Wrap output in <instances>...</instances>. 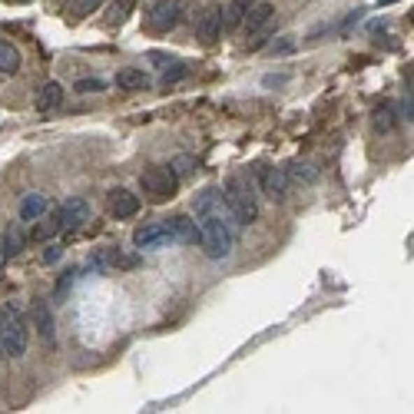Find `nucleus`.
Listing matches in <instances>:
<instances>
[{
  "mask_svg": "<svg viewBox=\"0 0 414 414\" xmlns=\"http://www.w3.org/2000/svg\"><path fill=\"white\" fill-rule=\"evenodd\" d=\"M196 222H199L202 252L209 259H226L232 252V242H236V219L215 189H206L196 199Z\"/></svg>",
  "mask_w": 414,
  "mask_h": 414,
  "instance_id": "1",
  "label": "nucleus"
},
{
  "mask_svg": "<svg viewBox=\"0 0 414 414\" xmlns=\"http://www.w3.org/2000/svg\"><path fill=\"white\" fill-rule=\"evenodd\" d=\"M222 199H226L229 213H232V219H236L238 226L255 222V215H259V189H255V183L245 173H236V176L226 179Z\"/></svg>",
  "mask_w": 414,
  "mask_h": 414,
  "instance_id": "2",
  "label": "nucleus"
},
{
  "mask_svg": "<svg viewBox=\"0 0 414 414\" xmlns=\"http://www.w3.org/2000/svg\"><path fill=\"white\" fill-rule=\"evenodd\" d=\"M0 345H3V355H10V358H24L27 355L30 328H27V318L20 315L17 305L0 308Z\"/></svg>",
  "mask_w": 414,
  "mask_h": 414,
  "instance_id": "3",
  "label": "nucleus"
},
{
  "mask_svg": "<svg viewBox=\"0 0 414 414\" xmlns=\"http://www.w3.org/2000/svg\"><path fill=\"white\" fill-rule=\"evenodd\" d=\"M139 189H143V196H150L152 202H166L176 196L179 176L169 166H150V169L139 173Z\"/></svg>",
  "mask_w": 414,
  "mask_h": 414,
  "instance_id": "4",
  "label": "nucleus"
},
{
  "mask_svg": "<svg viewBox=\"0 0 414 414\" xmlns=\"http://www.w3.org/2000/svg\"><path fill=\"white\" fill-rule=\"evenodd\" d=\"M183 10H186L183 0H156L150 7V13H146V27L156 30V34H169L183 20Z\"/></svg>",
  "mask_w": 414,
  "mask_h": 414,
  "instance_id": "5",
  "label": "nucleus"
},
{
  "mask_svg": "<svg viewBox=\"0 0 414 414\" xmlns=\"http://www.w3.org/2000/svg\"><path fill=\"white\" fill-rule=\"evenodd\" d=\"M169 242H173V236H169L166 222H146V226H139L136 232H133V245H136V249H146V252L166 249Z\"/></svg>",
  "mask_w": 414,
  "mask_h": 414,
  "instance_id": "6",
  "label": "nucleus"
},
{
  "mask_svg": "<svg viewBox=\"0 0 414 414\" xmlns=\"http://www.w3.org/2000/svg\"><path fill=\"white\" fill-rule=\"evenodd\" d=\"M87 219H90V202L80 199V196L66 199L60 209H57V226L60 229H80Z\"/></svg>",
  "mask_w": 414,
  "mask_h": 414,
  "instance_id": "7",
  "label": "nucleus"
},
{
  "mask_svg": "<svg viewBox=\"0 0 414 414\" xmlns=\"http://www.w3.org/2000/svg\"><path fill=\"white\" fill-rule=\"evenodd\" d=\"M196 37L202 43H215L222 37V7H206L196 20Z\"/></svg>",
  "mask_w": 414,
  "mask_h": 414,
  "instance_id": "8",
  "label": "nucleus"
},
{
  "mask_svg": "<svg viewBox=\"0 0 414 414\" xmlns=\"http://www.w3.org/2000/svg\"><path fill=\"white\" fill-rule=\"evenodd\" d=\"M106 209L110 215L116 219H133L139 213V196H133L129 189H113L110 196H106Z\"/></svg>",
  "mask_w": 414,
  "mask_h": 414,
  "instance_id": "9",
  "label": "nucleus"
},
{
  "mask_svg": "<svg viewBox=\"0 0 414 414\" xmlns=\"http://www.w3.org/2000/svg\"><path fill=\"white\" fill-rule=\"evenodd\" d=\"M166 229H169V236L173 242H186V245H196L199 242V222L192 219V215H173V219H163Z\"/></svg>",
  "mask_w": 414,
  "mask_h": 414,
  "instance_id": "10",
  "label": "nucleus"
},
{
  "mask_svg": "<svg viewBox=\"0 0 414 414\" xmlns=\"http://www.w3.org/2000/svg\"><path fill=\"white\" fill-rule=\"evenodd\" d=\"M262 189H265V196H269V199L282 202L285 196H289V189H292L289 173H285L282 166H269V169H265V176H262Z\"/></svg>",
  "mask_w": 414,
  "mask_h": 414,
  "instance_id": "11",
  "label": "nucleus"
},
{
  "mask_svg": "<svg viewBox=\"0 0 414 414\" xmlns=\"http://www.w3.org/2000/svg\"><path fill=\"white\" fill-rule=\"evenodd\" d=\"M30 318H34V325H37V335H40V338L47 341V345H53V341H57V325H53L50 305L37 299L34 305H30Z\"/></svg>",
  "mask_w": 414,
  "mask_h": 414,
  "instance_id": "12",
  "label": "nucleus"
},
{
  "mask_svg": "<svg viewBox=\"0 0 414 414\" xmlns=\"http://www.w3.org/2000/svg\"><path fill=\"white\" fill-rule=\"evenodd\" d=\"M272 13H276V7L272 3H265V0H255L249 10H245V17H242V30L245 34H259L269 20H272Z\"/></svg>",
  "mask_w": 414,
  "mask_h": 414,
  "instance_id": "13",
  "label": "nucleus"
},
{
  "mask_svg": "<svg viewBox=\"0 0 414 414\" xmlns=\"http://www.w3.org/2000/svg\"><path fill=\"white\" fill-rule=\"evenodd\" d=\"M47 213H50V199L40 196V192H27L24 202H20V219H24V222H37V219H43Z\"/></svg>",
  "mask_w": 414,
  "mask_h": 414,
  "instance_id": "14",
  "label": "nucleus"
},
{
  "mask_svg": "<svg viewBox=\"0 0 414 414\" xmlns=\"http://www.w3.org/2000/svg\"><path fill=\"white\" fill-rule=\"evenodd\" d=\"M63 103V87L60 83H43V87L37 90V97H34V106H37V113H53L57 106Z\"/></svg>",
  "mask_w": 414,
  "mask_h": 414,
  "instance_id": "15",
  "label": "nucleus"
},
{
  "mask_svg": "<svg viewBox=\"0 0 414 414\" xmlns=\"http://www.w3.org/2000/svg\"><path fill=\"white\" fill-rule=\"evenodd\" d=\"M113 83L120 90H129V93H139V90H150V76L143 73V70H133V66H126V70H116Z\"/></svg>",
  "mask_w": 414,
  "mask_h": 414,
  "instance_id": "16",
  "label": "nucleus"
},
{
  "mask_svg": "<svg viewBox=\"0 0 414 414\" xmlns=\"http://www.w3.org/2000/svg\"><path fill=\"white\" fill-rule=\"evenodd\" d=\"M255 0H229V7L222 10V27L226 30H238L242 27V17H245V10H249Z\"/></svg>",
  "mask_w": 414,
  "mask_h": 414,
  "instance_id": "17",
  "label": "nucleus"
},
{
  "mask_svg": "<svg viewBox=\"0 0 414 414\" xmlns=\"http://www.w3.org/2000/svg\"><path fill=\"white\" fill-rule=\"evenodd\" d=\"M97 265H103V269H133L136 265V259L133 255H123V249H103L100 259H97Z\"/></svg>",
  "mask_w": 414,
  "mask_h": 414,
  "instance_id": "18",
  "label": "nucleus"
},
{
  "mask_svg": "<svg viewBox=\"0 0 414 414\" xmlns=\"http://www.w3.org/2000/svg\"><path fill=\"white\" fill-rule=\"evenodd\" d=\"M0 73H20V50L13 47V43H7V40H0Z\"/></svg>",
  "mask_w": 414,
  "mask_h": 414,
  "instance_id": "19",
  "label": "nucleus"
},
{
  "mask_svg": "<svg viewBox=\"0 0 414 414\" xmlns=\"http://www.w3.org/2000/svg\"><path fill=\"white\" fill-rule=\"evenodd\" d=\"M139 0H113V7H110V17H106V24L110 27H120L126 24L129 17H133V10H136Z\"/></svg>",
  "mask_w": 414,
  "mask_h": 414,
  "instance_id": "20",
  "label": "nucleus"
},
{
  "mask_svg": "<svg viewBox=\"0 0 414 414\" xmlns=\"http://www.w3.org/2000/svg\"><path fill=\"white\" fill-rule=\"evenodd\" d=\"M285 173H289L292 183H315V179H318V169H315L312 163H301V159H295Z\"/></svg>",
  "mask_w": 414,
  "mask_h": 414,
  "instance_id": "21",
  "label": "nucleus"
},
{
  "mask_svg": "<svg viewBox=\"0 0 414 414\" xmlns=\"http://www.w3.org/2000/svg\"><path fill=\"white\" fill-rule=\"evenodd\" d=\"M169 169H173L179 179H189V176H196V173H199V163H196L192 156H176V159L169 163Z\"/></svg>",
  "mask_w": 414,
  "mask_h": 414,
  "instance_id": "22",
  "label": "nucleus"
},
{
  "mask_svg": "<svg viewBox=\"0 0 414 414\" xmlns=\"http://www.w3.org/2000/svg\"><path fill=\"white\" fill-rule=\"evenodd\" d=\"M103 7V0H73L70 3V17L73 20H83V17H90L93 10H100Z\"/></svg>",
  "mask_w": 414,
  "mask_h": 414,
  "instance_id": "23",
  "label": "nucleus"
},
{
  "mask_svg": "<svg viewBox=\"0 0 414 414\" xmlns=\"http://www.w3.org/2000/svg\"><path fill=\"white\" fill-rule=\"evenodd\" d=\"M371 126L381 129V133H388L391 126H394V110L391 106H378L375 113H371Z\"/></svg>",
  "mask_w": 414,
  "mask_h": 414,
  "instance_id": "24",
  "label": "nucleus"
},
{
  "mask_svg": "<svg viewBox=\"0 0 414 414\" xmlns=\"http://www.w3.org/2000/svg\"><path fill=\"white\" fill-rule=\"evenodd\" d=\"M20 245H24V236H20L17 229H7V236H3V252H7V255H17Z\"/></svg>",
  "mask_w": 414,
  "mask_h": 414,
  "instance_id": "25",
  "label": "nucleus"
},
{
  "mask_svg": "<svg viewBox=\"0 0 414 414\" xmlns=\"http://www.w3.org/2000/svg\"><path fill=\"white\" fill-rule=\"evenodd\" d=\"M76 93H100L103 90V80H97V76H90V80H76Z\"/></svg>",
  "mask_w": 414,
  "mask_h": 414,
  "instance_id": "26",
  "label": "nucleus"
},
{
  "mask_svg": "<svg viewBox=\"0 0 414 414\" xmlns=\"http://www.w3.org/2000/svg\"><path fill=\"white\" fill-rule=\"evenodd\" d=\"M183 73H186V66H176V70H166L163 83H166V87H169V83H176V80H179V76H183Z\"/></svg>",
  "mask_w": 414,
  "mask_h": 414,
  "instance_id": "27",
  "label": "nucleus"
},
{
  "mask_svg": "<svg viewBox=\"0 0 414 414\" xmlns=\"http://www.w3.org/2000/svg\"><path fill=\"white\" fill-rule=\"evenodd\" d=\"M57 259H60V245H50V249L43 252V262H47V265L57 262Z\"/></svg>",
  "mask_w": 414,
  "mask_h": 414,
  "instance_id": "28",
  "label": "nucleus"
},
{
  "mask_svg": "<svg viewBox=\"0 0 414 414\" xmlns=\"http://www.w3.org/2000/svg\"><path fill=\"white\" fill-rule=\"evenodd\" d=\"M378 3H381V7H388V3H394V0H378Z\"/></svg>",
  "mask_w": 414,
  "mask_h": 414,
  "instance_id": "29",
  "label": "nucleus"
},
{
  "mask_svg": "<svg viewBox=\"0 0 414 414\" xmlns=\"http://www.w3.org/2000/svg\"><path fill=\"white\" fill-rule=\"evenodd\" d=\"M0 358H3V345H0Z\"/></svg>",
  "mask_w": 414,
  "mask_h": 414,
  "instance_id": "30",
  "label": "nucleus"
}]
</instances>
